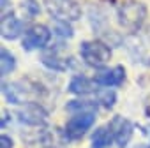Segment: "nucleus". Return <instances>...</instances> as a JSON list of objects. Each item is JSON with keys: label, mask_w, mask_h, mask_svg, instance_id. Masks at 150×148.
Instances as JSON below:
<instances>
[{"label": "nucleus", "mask_w": 150, "mask_h": 148, "mask_svg": "<svg viewBox=\"0 0 150 148\" xmlns=\"http://www.w3.org/2000/svg\"><path fill=\"white\" fill-rule=\"evenodd\" d=\"M80 56L87 65H90L94 69H101L110 62L111 49L103 41H96V39L94 41H83L80 44Z\"/></svg>", "instance_id": "1"}, {"label": "nucleus", "mask_w": 150, "mask_h": 148, "mask_svg": "<svg viewBox=\"0 0 150 148\" xmlns=\"http://www.w3.org/2000/svg\"><path fill=\"white\" fill-rule=\"evenodd\" d=\"M145 18H146V9L141 2L129 0V2H124L118 7V23L127 32H138Z\"/></svg>", "instance_id": "2"}, {"label": "nucleus", "mask_w": 150, "mask_h": 148, "mask_svg": "<svg viewBox=\"0 0 150 148\" xmlns=\"http://www.w3.org/2000/svg\"><path fill=\"white\" fill-rule=\"evenodd\" d=\"M96 123V111H81L74 113L64 125V134L71 141L81 139Z\"/></svg>", "instance_id": "3"}, {"label": "nucleus", "mask_w": 150, "mask_h": 148, "mask_svg": "<svg viewBox=\"0 0 150 148\" xmlns=\"http://www.w3.org/2000/svg\"><path fill=\"white\" fill-rule=\"evenodd\" d=\"M4 97L9 104H27L32 102L39 95V90L35 85H30L28 81H13V83H4Z\"/></svg>", "instance_id": "4"}, {"label": "nucleus", "mask_w": 150, "mask_h": 148, "mask_svg": "<svg viewBox=\"0 0 150 148\" xmlns=\"http://www.w3.org/2000/svg\"><path fill=\"white\" fill-rule=\"evenodd\" d=\"M51 30L46 25H34L30 28H27V32L23 34L21 44L25 51H34V49H42L50 44L51 41Z\"/></svg>", "instance_id": "5"}, {"label": "nucleus", "mask_w": 150, "mask_h": 148, "mask_svg": "<svg viewBox=\"0 0 150 148\" xmlns=\"http://www.w3.org/2000/svg\"><path fill=\"white\" fill-rule=\"evenodd\" d=\"M18 120L28 127H44L48 123V111L39 102H27L18 109Z\"/></svg>", "instance_id": "6"}, {"label": "nucleus", "mask_w": 150, "mask_h": 148, "mask_svg": "<svg viewBox=\"0 0 150 148\" xmlns=\"http://www.w3.org/2000/svg\"><path fill=\"white\" fill-rule=\"evenodd\" d=\"M48 11L57 20L74 21L81 16V9L74 0H46Z\"/></svg>", "instance_id": "7"}, {"label": "nucleus", "mask_w": 150, "mask_h": 148, "mask_svg": "<svg viewBox=\"0 0 150 148\" xmlns=\"http://www.w3.org/2000/svg\"><path fill=\"white\" fill-rule=\"evenodd\" d=\"M108 125H110V129L113 132V137H115L117 146L118 148H125L129 144L131 137H132V132H134L132 122L127 120V118H124V116H120V115H117V116H113L108 122Z\"/></svg>", "instance_id": "8"}, {"label": "nucleus", "mask_w": 150, "mask_h": 148, "mask_svg": "<svg viewBox=\"0 0 150 148\" xmlns=\"http://www.w3.org/2000/svg\"><path fill=\"white\" fill-rule=\"evenodd\" d=\"M94 81L99 87H106V88L120 87L125 81V69L122 65H115L111 69H101L94 76Z\"/></svg>", "instance_id": "9"}, {"label": "nucleus", "mask_w": 150, "mask_h": 148, "mask_svg": "<svg viewBox=\"0 0 150 148\" xmlns=\"http://www.w3.org/2000/svg\"><path fill=\"white\" fill-rule=\"evenodd\" d=\"M25 32H27V30H25L23 20L16 18L13 13H9V14L4 13V16H2V37H4V39L14 41V39H18V37H20L21 34H25Z\"/></svg>", "instance_id": "10"}, {"label": "nucleus", "mask_w": 150, "mask_h": 148, "mask_svg": "<svg viewBox=\"0 0 150 148\" xmlns=\"http://www.w3.org/2000/svg\"><path fill=\"white\" fill-rule=\"evenodd\" d=\"M97 83L83 74H76V76H72V80L69 81V87L67 90L72 94V95H88L92 92H97Z\"/></svg>", "instance_id": "11"}, {"label": "nucleus", "mask_w": 150, "mask_h": 148, "mask_svg": "<svg viewBox=\"0 0 150 148\" xmlns=\"http://www.w3.org/2000/svg\"><path fill=\"white\" fill-rule=\"evenodd\" d=\"M23 143L27 148H51L53 139L48 130H35L30 134H23Z\"/></svg>", "instance_id": "12"}, {"label": "nucleus", "mask_w": 150, "mask_h": 148, "mask_svg": "<svg viewBox=\"0 0 150 148\" xmlns=\"http://www.w3.org/2000/svg\"><path fill=\"white\" fill-rule=\"evenodd\" d=\"M90 141H92V148H108V146L115 141L110 125H101V127H97V129L92 132Z\"/></svg>", "instance_id": "13"}, {"label": "nucleus", "mask_w": 150, "mask_h": 148, "mask_svg": "<svg viewBox=\"0 0 150 148\" xmlns=\"http://www.w3.org/2000/svg\"><path fill=\"white\" fill-rule=\"evenodd\" d=\"M41 62L48 67V69H51V70H65L69 65H67V62L58 55V51L57 49H50V51H44L42 55H41Z\"/></svg>", "instance_id": "14"}, {"label": "nucleus", "mask_w": 150, "mask_h": 148, "mask_svg": "<svg viewBox=\"0 0 150 148\" xmlns=\"http://www.w3.org/2000/svg\"><path fill=\"white\" fill-rule=\"evenodd\" d=\"M14 69H16V56L9 49L2 48L0 49V72H2V78L11 74Z\"/></svg>", "instance_id": "15"}, {"label": "nucleus", "mask_w": 150, "mask_h": 148, "mask_svg": "<svg viewBox=\"0 0 150 148\" xmlns=\"http://www.w3.org/2000/svg\"><path fill=\"white\" fill-rule=\"evenodd\" d=\"M53 34L62 37V39H71L74 35V30L67 20H57L53 18Z\"/></svg>", "instance_id": "16"}, {"label": "nucleus", "mask_w": 150, "mask_h": 148, "mask_svg": "<svg viewBox=\"0 0 150 148\" xmlns=\"http://www.w3.org/2000/svg\"><path fill=\"white\" fill-rule=\"evenodd\" d=\"M97 102L101 104V106H104L106 109H111L113 106H115V102H117V94L111 90V88H97Z\"/></svg>", "instance_id": "17"}, {"label": "nucleus", "mask_w": 150, "mask_h": 148, "mask_svg": "<svg viewBox=\"0 0 150 148\" xmlns=\"http://www.w3.org/2000/svg\"><path fill=\"white\" fill-rule=\"evenodd\" d=\"M65 109L71 113H81V111H97V102L92 101H69Z\"/></svg>", "instance_id": "18"}, {"label": "nucleus", "mask_w": 150, "mask_h": 148, "mask_svg": "<svg viewBox=\"0 0 150 148\" xmlns=\"http://www.w3.org/2000/svg\"><path fill=\"white\" fill-rule=\"evenodd\" d=\"M23 11H25V14L28 18H34V16H37L41 13V7H39V4L35 0H27V2H23Z\"/></svg>", "instance_id": "19"}, {"label": "nucleus", "mask_w": 150, "mask_h": 148, "mask_svg": "<svg viewBox=\"0 0 150 148\" xmlns=\"http://www.w3.org/2000/svg\"><path fill=\"white\" fill-rule=\"evenodd\" d=\"M0 148H14V141L7 134H2L0 136Z\"/></svg>", "instance_id": "20"}, {"label": "nucleus", "mask_w": 150, "mask_h": 148, "mask_svg": "<svg viewBox=\"0 0 150 148\" xmlns=\"http://www.w3.org/2000/svg\"><path fill=\"white\" fill-rule=\"evenodd\" d=\"M7 116H9V113H7V111H2V127H6V123H7Z\"/></svg>", "instance_id": "21"}, {"label": "nucleus", "mask_w": 150, "mask_h": 148, "mask_svg": "<svg viewBox=\"0 0 150 148\" xmlns=\"http://www.w3.org/2000/svg\"><path fill=\"white\" fill-rule=\"evenodd\" d=\"M145 113H146V116L150 118V101L146 102V106H145Z\"/></svg>", "instance_id": "22"}, {"label": "nucleus", "mask_w": 150, "mask_h": 148, "mask_svg": "<svg viewBox=\"0 0 150 148\" xmlns=\"http://www.w3.org/2000/svg\"><path fill=\"white\" fill-rule=\"evenodd\" d=\"M6 7H7V0H2V9L6 11Z\"/></svg>", "instance_id": "23"}]
</instances>
